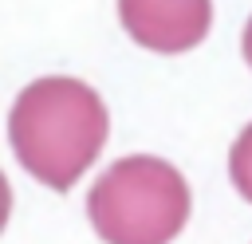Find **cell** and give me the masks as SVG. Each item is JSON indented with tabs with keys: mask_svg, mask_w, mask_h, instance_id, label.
Returning a JSON list of instances; mask_svg holds the SVG:
<instances>
[{
	"mask_svg": "<svg viewBox=\"0 0 252 244\" xmlns=\"http://www.w3.org/2000/svg\"><path fill=\"white\" fill-rule=\"evenodd\" d=\"M126 35L158 55H181L209 35L213 0H118Z\"/></svg>",
	"mask_w": 252,
	"mask_h": 244,
	"instance_id": "3957f363",
	"label": "cell"
},
{
	"mask_svg": "<svg viewBox=\"0 0 252 244\" xmlns=\"http://www.w3.org/2000/svg\"><path fill=\"white\" fill-rule=\"evenodd\" d=\"M110 134L106 106L94 87L71 75H47L28 83L8 114V142L20 165L47 189L67 193Z\"/></svg>",
	"mask_w": 252,
	"mask_h": 244,
	"instance_id": "6da1fadb",
	"label": "cell"
},
{
	"mask_svg": "<svg viewBox=\"0 0 252 244\" xmlns=\"http://www.w3.org/2000/svg\"><path fill=\"white\" fill-rule=\"evenodd\" d=\"M240 47H244V59H248V67H252V16H248V24H244V39H240Z\"/></svg>",
	"mask_w": 252,
	"mask_h": 244,
	"instance_id": "5b68a950",
	"label": "cell"
},
{
	"mask_svg": "<svg viewBox=\"0 0 252 244\" xmlns=\"http://www.w3.org/2000/svg\"><path fill=\"white\" fill-rule=\"evenodd\" d=\"M228 177L236 185V193L244 201H252V126L240 130V138L232 142V153H228Z\"/></svg>",
	"mask_w": 252,
	"mask_h": 244,
	"instance_id": "277c9868",
	"label": "cell"
},
{
	"mask_svg": "<svg viewBox=\"0 0 252 244\" xmlns=\"http://www.w3.org/2000/svg\"><path fill=\"white\" fill-rule=\"evenodd\" d=\"M193 209L177 165L130 153L118 157L87 193V216L106 244H169Z\"/></svg>",
	"mask_w": 252,
	"mask_h": 244,
	"instance_id": "7a4b0ae2",
	"label": "cell"
}]
</instances>
